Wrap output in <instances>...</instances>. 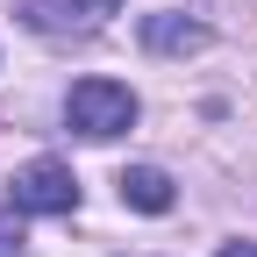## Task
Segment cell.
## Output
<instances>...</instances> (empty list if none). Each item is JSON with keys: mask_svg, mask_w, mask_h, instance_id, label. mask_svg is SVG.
<instances>
[{"mask_svg": "<svg viewBox=\"0 0 257 257\" xmlns=\"http://www.w3.org/2000/svg\"><path fill=\"white\" fill-rule=\"evenodd\" d=\"M72 207H79V179L57 157H36L15 172V214H72Z\"/></svg>", "mask_w": 257, "mask_h": 257, "instance_id": "obj_2", "label": "cell"}, {"mask_svg": "<svg viewBox=\"0 0 257 257\" xmlns=\"http://www.w3.org/2000/svg\"><path fill=\"white\" fill-rule=\"evenodd\" d=\"M143 43L157 57H186V50H207V29L186 15H143Z\"/></svg>", "mask_w": 257, "mask_h": 257, "instance_id": "obj_4", "label": "cell"}, {"mask_svg": "<svg viewBox=\"0 0 257 257\" xmlns=\"http://www.w3.org/2000/svg\"><path fill=\"white\" fill-rule=\"evenodd\" d=\"M64 121H72L86 143H107V136H121V128H136V93H128L121 79H79L72 93H64Z\"/></svg>", "mask_w": 257, "mask_h": 257, "instance_id": "obj_1", "label": "cell"}, {"mask_svg": "<svg viewBox=\"0 0 257 257\" xmlns=\"http://www.w3.org/2000/svg\"><path fill=\"white\" fill-rule=\"evenodd\" d=\"M121 0H22V22L43 29V36H86V29H100Z\"/></svg>", "mask_w": 257, "mask_h": 257, "instance_id": "obj_3", "label": "cell"}, {"mask_svg": "<svg viewBox=\"0 0 257 257\" xmlns=\"http://www.w3.org/2000/svg\"><path fill=\"white\" fill-rule=\"evenodd\" d=\"M121 200H128V207H143V214H165L179 193H172V179L157 172V165H128V172H121Z\"/></svg>", "mask_w": 257, "mask_h": 257, "instance_id": "obj_5", "label": "cell"}, {"mask_svg": "<svg viewBox=\"0 0 257 257\" xmlns=\"http://www.w3.org/2000/svg\"><path fill=\"white\" fill-rule=\"evenodd\" d=\"M221 257H257V243H221Z\"/></svg>", "mask_w": 257, "mask_h": 257, "instance_id": "obj_6", "label": "cell"}]
</instances>
